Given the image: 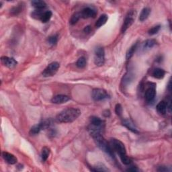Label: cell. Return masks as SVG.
<instances>
[{
  "instance_id": "cell-6",
  "label": "cell",
  "mask_w": 172,
  "mask_h": 172,
  "mask_svg": "<svg viewBox=\"0 0 172 172\" xmlns=\"http://www.w3.org/2000/svg\"><path fill=\"white\" fill-rule=\"evenodd\" d=\"M59 67H60V64L57 63V62H53V63H50L46 67L42 74L45 77H52L56 73Z\"/></svg>"
},
{
  "instance_id": "cell-7",
  "label": "cell",
  "mask_w": 172,
  "mask_h": 172,
  "mask_svg": "<svg viewBox=\"0 0 172 172\" xmlns=\"http://www.w3.org/2000/svg\"><path fill=\"white\" fill-rule=\"evenodd\" d=\"M92 98L95 101H102L110 98L109 94L107 91L101 88H96L92 91Z\"/></svg>"
},
{
  "instance_id": "cell-36",
  "label": "cell",
  "mask_w": 172,
  "mask_h": 172,
  "mask_svg": "<svg viewBox=\"0 0 172 172\" xmlns=\"http://www.w3.org/2000/svg\"><path fill=\"white\" fill-rule=\"evenodd\" d=\"M104 116H106V117H109L110 115V112L109 110H106V111H105L104 113Z\"/></svg>"
},
{
  "instance_id": "cell-16",
  "label": "cell",
  "mask_w": 172,
  "mask_h": 172,
  "mask_svg": "<svg viewBox=\"0 0 172 172\" xmlns=\"http://www.w3.org/2000/svg\"><path fill=\"white\" fill-rule=\"evenodd\" d=\"M165 71L161 68L155 69L154 70H153V71L152 73L153 76L155 78H156V79H163L164 76H165Z\"/></svg>"
},
{
  "instance_id": "cell-9",
  "label": "cell",
  "mask_w": 172,
  "mask_h": 172,
  "mask_svg": "<svg viewBox=\"0 0 172 172\" xmlns=\"http://www.w3.org/2000/svg\"><path fill=\"white\" fill-rule=\"evenodd\" d=\"M79 13L81 15V18H84V19H87L90 18H93L96 17L97 14L96 10L90 7H85L84 9H83Z\"/></svg>"
},
{
  "instance_id": "cell-24",
  "label": "cell",
  "mask_w": 172,
  "mask_h": 172,
  "mask_svg": "<svg viewBox=\"0 0 172 172\" xmlns=\"http://www.w3.org/2000/svg\"><path fill=\"white\" fill-rule=\"evenodd\" d=\"M49 155H50V149L47 147H43L41 151V159L43 162H44V161L47 160Z\"/></svg>"
},
{
  "instance_id": "cell-28",
  "label": "cell",
  "mask_w": 172,
  "mask_h": 172,
  "mask_svg": "<svg viewBox=\"0 0 172 172\" xmlns=\"http://www.w3.org/2000/svg\"><path fill=\"white\" fill-rule=\"evenodd\" d=\"M58 41V36L57 35H53L48 37V42L49 43L50 45H55Z\"/></svg>"
},
{
  "instance_id": "cell-5",
  "label": "cell",
  "mask_w": 172,
  "mask_h": 172,
  "mask_svg": "<svg viewBox=\"0 0 172 172\" xmlns=\"http://www.w3.org/2000/svg\"><path fill=\"white\" fill-rule=\"evenodd\" d=\"M105 62V51L103 47H98L94 52V63L97 66L104 65Z\"/></svg>"
},
{
  "instance_id": "cell-3",
  "label": "cell",
  "mask_w": 172,
  "mask_h": 172,
  "mask_svg": "<svg viewBox=\"0 0 172 172\" xmlns=\"http://www.w3.org/2000/svg\"><path fill=\"white\" fill-rule=\"evenodd\" d=\"M92 137L94 141L96 142L97 146H98L99 149L102 150H103L104 153H106L110 157L114 159V152H113V149L112 148L111 145H110L108 143L106 139L104 138L103 136H102V134H96V135L92 136Z\"/></svg>"
},
{
  "instance_id": "cell-10",
  "label": "cell",
  "mask_w": 172,
  "mask_h": 172,
  "mask_svg": "<svg viewBox=\"0 0 172 172\" xmlns=\"http://www.w3.org/2000/svg\"><path fill=\"white\" fill-rule=\"evenodd\" d=\"M1 61L2 64H4V66L8 67L10 69H13L15 67H16L18 64V62L16 61L14 59L8 57V56H1Z\"/></svg>"
},
{
  "instance_id": "cell-14",
  "label": "cell",
  "mask_w": 172,
  "mask_h": 172,
  "mask_svg": "<svg viewBox=\"0 0 172 172\" xmlns=\"http://www.w3.org/2000/svg\"><path fill=\"white\" fill-rule=\"evenodd\" d=\"M168 102L161 101L157 105L156 109H157V111L159 114L161 115H164L166 114L167 111H168Z\"/></svg>"
},
{
  "instance_id": "cell-30",
  "label": "cell",
  "mask_w": 172,
  "mask_h": 172,
  "mask_svg": "<svg viewBox=\"0 0 172 172\" xmlns=\"http://www.w3.org/2000/svg\"><path fill=\"white\" fill-rule=\"evenodd\" d=\"M22 10V5H18L17 7H13L12 10H11V13H12L13 15H17L18 13H20L21 11Z\"/></svg>"
},
{
  "instance_id": "cell-29",
  "label": "cell",
  "mask_w": 172,
  "mask_h": 172,
  "mask_svg": "<svg viewBox=\"0 0 172 172\" xmlns=\"http://www.w3.org/2000/svg\"><path fill=\"white\" fill-rule=\"evenodd\" d=\"M161 28V26L160 25H157L152 27L151 28L149 29V30L148 31V33H149V35H155L156 34L158 33V32L159 31V30Z\"/></svg>"
},
{
  "instance_id": "cell-17",
  "label": "cell",
  "mask_w": 172,
  "mask_h": 172,
  "mask_svg": "<svg viewBox=\"0 0 172 172\" xmlns=\"http://www.w3.org/2000/svg\"><path fill=\"white\" fill-rule=\"evenodd\" d=\"M31 4L37 10H43L47 7V4L45 1H41V0H34V1H31Z\"/></svg>"
},
{
  "instance_id": "cell-31",
  "label": "cell",
  "mask_w": 172,
  "mask_h": 172,
  "mask_svg": "<svg viewBox=\"0 0 172 172\" xmlns=\"http://www.w3.org/2000/svg\"><path fill=\"white\" fill-rule=\"evenodd\" d=\"M115 112L118 116H121L122 115V108L121 106V105L120 104H118L116 105L115 107Z\"/></svg>"
},
{
  "instance_id": "cell-15",
  "label": "cell",
  "mask_w": 172,
  "mask_h": 172,
  "mask_svg": "<svg viewBox=\"0 0 172 172\" xmlns=\"http://www.w3.org/2000/svg\"><path fill=\"white\" fill-rule=\"evenodd\" d=\"M122 125L125 126L126 128H127L128 130H130L131 132H133V133L139 134V131L137 130L136 127L134 125V124L130 120L125 119L122 121Z\"/></svg>"
},
{
  "instance_id": "cell-12",
  "label": "cell",
  "mask_w": 172,
  "mask_h": 172,
  "mask_svg": "<svg viewBox=\"0 0 172 172\" xmlns=\"http://www.w3.org/2000/svg\"><path fill=\"white\" fill-rule=\"evenodd\" d=\"M3 158L4 159V160L6 161L7 163L11 164V165H13L17 163V158H16L13 154H11L10 153L7 152H3L2 153Z\"/></svg>"
},
{
  "instance_id": "cell-2",
  "label": "cell",
  "mask_w": 172,
  "mask_h": 172,
  "mask_svg": "<svg viewBox=\"0 0 172 172\" xmlns=\"http://www.w3.org/2000/svg\"><path fill=\"white\" fill-rule=\"evenodd\" d=\"M110 143H111V147L113 150H114L119 155L121 161L125 165H130V164H131L132 161L126 155V148L122 142H121L120 140L112 139L111 141H110Z\"/></svg>"
},
{
  "instance_id": "cell-26",
  "label": "cell",
  "mask_w": 172,
  "mask_h": 172,
  "mask_svg": "<svg viewBox=\"0 0 172 172\" xmlns=\"http://www.w3.org/2000/svg\"><path fill=\"white\" fill-rule=\"evenodd\" d=\"M93 171H110L106 166L102 165V164H99V165H97L96 166L93 167V169H91Z\"/></svg>"
},
{
  "instance_id": "cell-1",
  "label": "cell",
  "mask_w": 172,
  "mask_h": 172,
  "mask_svg": "<svg viewBox=\"0 0 172 172\" xmlns=\"http://www.w3.org/2000/svg\"><path fill=\"white\" fill-rule=\"evenodd\" d=\"M81 115V110L75 108H69L63 110L56 116V120L61 123H69L75 121Z\"/></svg>"
},
{
  "instance_id": "cell-23",
  "label": "cell",
  "mask_w": 172,
  "mask_h": 172,
  "mask_svg": "<svg viewBox=\"0 0 172 172\" xmlns=\"http://www.w3.org/2000/svg\"><path fill=\"white\" fill-rule=\"evenodd\" d=\"M41 130H42V127L41 125L39 123V125L32 126L30 130V135H36V134L40 133V131Z\"/></svg>"
},
{
  "instance_id": "cell-13",
  "label": "cell",
  "mask_w": 172,
  "mask_h": 172,
  "mask_svg": "<svg viewBox=\"0 0 172 172\" xmlns=\"http://www.w3.org/2000/svg\"><path fill=\"white\" fill-rule=\"evenodd\" d=\"M90 125L95 126V127H99L104 128L105 122L100 118L96 116H91L90 118Z\"/></svg>"
},
{
  "instance_id": "cell-18",
  "label": "cell",
  "mask_w": 172,
  "mask_h": 172,
  "mask_svg": "<svg viewBox=\"0 0 172 172\" xmlns=\"http://www.w3.org/2000/svg\"><path fill=\"white\" fill-rule=\"evenodd\" d=\"M150 13V9L149 7H145L142 10L141 13L139 16V20L141 22H143L146 20L149 17Z\"/></svg>"
},
{
  "instance_id": "cell-22",
  "label": "cell",
  "mask_w": 172,
  "mask_h": 172,
  "mask_svg": "<svg viewBox=\"0 0 172 172\" xmlns=\"http://www.w3.org/2000/svg\"><path fill=\"white\" fill-rule=\"evenodd\" d=\"M157 42L154 39H149L147 40L143 44V48L145 50H149L150 48H152L156 44Z\"/></svg>"
},
{
  "instance_id": "cell-4",
  "label": "cell",
  "mask_w": 172,
  "mask_h": 172,
  "mask_svg": "<svg viewBox=\"0 0 172 172\" xmlns=\"http://www.w3.org/2000/svg\"><path fill=\"white\" fill-rule=\"evenodd\" d=\"M136 12L134 10H130L126 15V17L122 24V28H121V32L125 33L129 27L133 24L134 20H135Z\"/></svg>"
},
{
  "instance_id": "cell-19",
  "label": "cell",
  "mask_w": 172,
  "mask_h": 172,
  "mask_svg": "<svg viewBox=\"0 0 172 172\" xmlns=\"http://www.w3.org/2000/svg\"><path fill=\"white\" fill-rule=\"evenodd\" d=\"M52 16H53V13H52V12H51V11H50V10L45 11V12H44V13H42V15L41 18H40V20L42 23H47L50 20Z\"/></svg>"
},
{
  "instance_id": "cell-34",
  "label": "cell",
  "mask_w": 172,
  "mask_h": 172,
  "mask_svg": "<svg viewBox=\"0 0 172 172\" xmlns=\"http://www.w3.org/2000/svg\"><path fill=\"white\" fill-rule=\"evenodd\" d=\"M83 31H84L85 33H90L91 31V27L90 26H85V28L83 29Z\"/></svg>"
},
{
  "instance_id": "cell-32",
  "label": "cell",
  "mask_w": 172,
  "mask_h": 172,
  "mask_svg": "<svg viewBox=\"0 0 172 172\" xmlns=\"http://www.w3.org/2000/svg\"><path fill=\"white\" fill-rule=\"evenodd\" d=\"M157 171H161V172L171 171V169H168V167H165V166H160V167H159V168L157 169Z\"/></svg>"
},
{
  "instance_id": "cell-21",
  "label": "cell",
  "mask_w": 172,
  "mask_h": 172,
  "mask_svg": "<svg viewBox=\"0 0 172 172\" xmlns=\"http://www.w3.org/2000/svg\"><path fill=\"white\" fill-rule=\"evenodd\" d=\"M137 46H138V42H135L134 44L131 46V47L129 48L128 50L127 53H126V59L128 60L130 59L132 56H133V55L135 53V51L137 48Z\"/></svg>"
},
{
  "instance_id": "cell-35",
  "label": "cell",
  "mask_w": 172,
  "mask_h": 172,
  "mask_svg": "<svg viewBox=\"0 0 172 172\" xmlns=\"http://www.w3.org/2000/svg\"><path fill=\"white\" fill-rule=\"evenodd\" d=\"M168 90L169 91H171V79H169V83H168Z\"/></svg>"
},
{
  "instance_id": "cell-27",
  "label": "cell",
  "mask_w": 172,
  "mask_h": 172,
  "mask_svg": "<svg viewBox=\"0 0 172 172\" xmlns=\"http://www.w3.org/2000/svg\"><path fill=\"white\" fill-rule=\"evenodd\" d=\"M80 18H81L80 13H74V14L72 16V17L71 18V20H70V24H71V25H74V24H76L77 22L79 21Z\"/></svg>"
},
{
  "instance_id": "cell-11",
  "label": "cell",
  "mask_w": 172,
  "mask_h": 172,
  "mask_svg": "<svg viewBox=\"0 0 172 172\" xmlns=\"http://www.w3.org/2000/svg\"><path fill=\"white\" fill-rule=\"evenodd\" d=\"M70 98L69 96H66V95H62V94H59V95H56L55 96L51 99V102H53L54 104H64L66 103V102L70 100Z\"/></svg>"
},
{
  "instance_id": "cell-25",
  "label": "cell",
  "mask_w": 172,
  "mask_h": 172,
  "mask_svg": "<svg viewBox=\"0 0 172 172\" xmlns=\"http://www.w3.org/2000/svg\"><path fill=\"white\" fill-rule=\"evenodd\" d=\"M86 64H87V61H86V59L85 57H80L78 59L76 65L77 67H79L80 69H83L86 66Z\"/></svg>"
},
{
  "instance_id": "cell-20",
  "label": "cell",
  "mask_w": 172,
  "mask_h": 172,
  "mask_svg": "<svg viewBox=\"0 0 172 172\" xmlns=\"http://www.w3.org/2000/svg\"><path fill=\"white\" fill-rule=\"evenodd\" d=\"M108 19V16L106 14H103L100 16V17L98 18V20H97L96 22V28H100L101 26L104 25V24L106 23Z\"/></svg>"
},
{
  "instance_id": "cell-8",
  "label": "cell",
  "mask_w": 172,
  "mask_h": 172,
  "mask_svg": "<svg viewBox=\"0 0 172 172\" xmlns=\"http://www.w3.org/2000/svg\"><path fill=\"white\" fill-rule=\"evenodd\" d=\"M156 96V90H155V85H150L147 88V90L145 91V100L147 101V103H151L155 98Z\"/></svg>"
},
{
  "instance_id": "cell-33",
  "label": "cell",
  "mask_w": 172,
  "mask_h": 172,
  "mask_svg": "<svg viewBox=\"0 0 172 172\" xmlns=\"http://www.w3.org/2000/svg\"><path fill=\"white\" fill-rule=\"evenodd\" d=\"M128 171H133V172H135V171H138L139 169H137L136 167H131V168H128L127 169Z\"/></svg>"
}]
</instances>
